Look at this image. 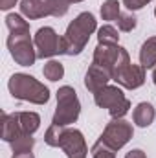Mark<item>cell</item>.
<instances>
[{
	"label": "cell",
	"instance_id": "6da1fadb",
	"mask_svg": "<svg viewBox=\"0 0 156 158\" xmlns=\"http://www.w3.org/2000/svg\"><path fill=\"white\" fill-rule=\"evenodd\" d=\"M97 28V20L90 11H84L77 15L66 28L64 35L61 37V53L63 55H79L84 46L88 44L90 35L96 31Z\"/></svg>",
	"mask_w": 156,
	"mask_h": 158
},
{
	"label": "cell",
	"instance_id": "7a4b0ae2",
	"mask_svg": "<svg viewBox=\"0 0 156 158\" xmlns=\"http://www.w3.org/2000/svg\"><path fill=\"white\" fill-rule=\"evenodd\" d=\"M7 88H9V94L20 101H30L33 105H44L50 101L48 86H44L39 79L28 74H13L9 77Z\"/></svg>",
	"mask_w": 156,
	"mask_h": 158
},
{
	"label": "cell",
	"instance_id": "3957f363",
	"mask_svg": "<svg viewBox=\"0 0 156 158\" xmlns=\"http://www.w3.org/2000/svg\"><path fill=\"white\" fill-rule=\"evenodd\" d=\"M7 50L17 64L20 66H31L37 59L35 42L30 37V28L24 30H13L7 35Z\"/></svg>",
	"mask_w": 156,
	"mask_h": 158
},
{
	"label": "cell",
	"instance_id": "277c9868",
	"mask_svg": "<svg viewBox=\"0 0 156 158\" xmlns=\"http://www.w3.org/2000/svg\"><path fill=\"white\" fill-rule=\"evenodd\" d=\"M79 114H81V103H79L77 92L68 85L61 86L57 90V109H55L51 123L68 127L70 123L77 121Z\"/></svg>",
	"mask_w": 156,
	"mask_h": 158
},
{
	"label": "cell",
	"instance_id": "5b68a950",
	"mask_svg": "<svg viewBox=\"0 0 156 158\" xmlns=\"http://www.w3.org/2000/svg\"><path fill=\"white\" fill-rule=\"evenodd\" d=\"M94 101L97 107L107 109L109 114L112 116V119L123 118L130 110V101L127 99L123 90L119 86H112V85H107L101 90H97L94 94Z\"/></svg>",
	"mask_w": 156,
	"mask_h": 158
},
{
	"label": "cell",
	"instance_id": "8992f818",
	"mask_svg": "<svg viewBox=\"0 0 156 158\" xmlns=\"http://www.w3.org/2000/svg\"><path fill=\"white\" fill-rule=\"evenodd\" d=\"M68 7V0H20V13L30 20L42 17H63Z\"/></svg>",
	"mask_w": 156,
	"mask_h": 158
},
{
	"label": "cell",
	"instance_id": "52a82bcc",
	"mask_svg": "<svg viewBox=\"0 0 156 158\" xmlns=\"http://www.w3.org/2000/svg\"><path fill=\"white\" fill-rule=\"evenodd\" d=\"M92 63L105 68L107 72H110V76H114V72L117 68L130 63V57H129V52L125 48H121L119 44H103V42H99L96 46V50H94Z\"/></svg>",
	"mask_w": 156,
	"mask_h": 158
},
{
	"label": "cell",
	"instance_id": "ba28073f",
	"mask_svg": "<svg viewBox=\"0 0 156 158\" xmlns=\"http://www.w3.org/2000/svg\"><path fill=\"white\" fill-rule=\"evenodd\" d=\"M132 134H134L132 123H129L123 118H117V119H112L110 123H107L99 142L103 145H107L109 149H112V151H119L123 145H127L130 142Z\"/></svg>",
	"mask_w": 156,
	"mask_h": 158
},
{
	"label": "cell",
	"instance_id": "9c48e42d",
	"mask_svg": "<svg viewBox=\"0 0 156 158\" xmlns=\"http://www.w3.org/2000/svg\"><path fill=\"white\" fill-rule=\"evenodd\" d=\"M33 42H35L37 57H40V59H50V57L61 53V37L50 26L39 28V31L35 33Z\"/></svg>",
	"mask_w": 156,
	"mask_h": 158
},
{
	"label": "cell",
	"instance_id": "30bf717a",
	"mask_svg": "<svg viewBox=\"0 0 156 158\" xmlns=\"http://www.w3.org/2000/svg\"><path fill=\"white\" fill-rule=\"evenodd\" d=\"M112 79L116 81L119 86L123 88H140L145 81V68L142 64H134V63H127L121 68H117L114 72Z\"/></svg>",
	"mask_w": 156,
	"mask_h": 158
},
{
	"label": "cell",
	"instance_id": "8fae6325",
	"mask_svg": "<svg viewBox=\"0 0 156 158\" xmlns=\"http://www.w3.org/2000/svg\"><path fill=\"white\" fill-rule=\"evenodd\" d=\"M59 147L64 151V155L68 158H86V153H88L84 136L79 129H68L66 127Z\"/></svg>",
	"mask_w": 156,
	"mask_h": 158
},
{
	"label": "cell",
	"instance_id": "7c38bea8",
	"mask_svg": "<svg viewBox=\"0 0 156 158\" xmlns=\"http://www.w3.org/2000/svg\"><path fill=\"white\" fill-rule=\"evenodd\" d=\"M110 79H112L110 72H107L105 68H101V66H97V64L92 63L90 68L86 70V76H84V86L92 94H96L97 90H101L103 86H107Z\"/></svg>",
	"mask_w": 156,
	"mask_h": 158
},
{
	"label": "cell",
	"instance_id": "4fadbf2b",
	"mask_svg": "<svg viewBox=\"0 0 156 158\" xmlns=\"http://www.w3.org/2000/svg\"><path fill=\"white\" fill-rule=\"evenodd\" d=\"M2 140L4 142H13L17 140L20 134H26L22 132L20 129V121H18V112H13V114H7V112H2Z\"/></svg>",
	"mask_w": 156,
	"mask_h": 158
},
{
	"label": "cell",
	"instance_id": "5bb4252c",
	"mask_svg": "<svg viewBox=\"0 0 156 158\" xmlns=\"http://www.w3.org/2000/svg\"><path fill=\"white\" fill-rule=\"evenodd\" d=\"M156 118V112H154V107L147 101H142L136 105L134 112H132V119L138 127H149Z\"/></svg>",
	"mask_w": 156,
	"mask_h": 158
},
{
	"label": "cell",
	"instance_id": "9a60e30c",
	"mask_svg": "<svg viewBox=\"0 0 156 158\" xmlns=\"http://www.w3.org/2000/svg\"><path fill=\"white\" fill-rule=\"evenodd\" d=\"M140 64L145 70L156 66V35L154 37H149V39L142 44V50H140Z\"/></svg>",
	"mask_w": 156,
	"mask_h": 158
},
{
	"label": "cell",
	"instance_id": "2e32d148",
	"mask_svg": "<svg viewBox=\"0 0 156 158\" xmlns=\"http://www.w3.org/2000/svg\"><path fill=\"white\" fill-rule=\"evenodd\" d=\"M18 121L22 132L26 134H33L40 127V116L37 112H18Z\"/></svg>",
	"mask_w": 156,
	"mask_h": 158
},
{
	"label": "cell",
	"instance_id": "e0dca14e",
	"mask_svg": "<svg viewBox=\"0 0 156 158\" xmlns=\"http://www.w3.org/2000/svg\"><path fill=\"white\" fill-rule=\"evenodd\" d=\"M64 129H66V127H63V125L51 123V125L48 127L46 134H44V142H46L50 147H59V145H61V140H63V134H64Z\"/></svg>",
	"mask_w": 156,
	"mask_h": 158
},
{
	"label": "cell",
	"instance_id": "ac0fdd59",
	"mask_svg": "<svg viewBox=\"0 0 156 158\" xmlns=\"http://www.w3.org/2000/svg\"><path fill=\"white\" fill-rule=\"evenodd\" d=\"M42 74H44V77L50 79V81H59V79H63V76H64V66L59 61L51 59V61H48L44 64Z\"/></svg>",
	"mask_w": 156,
	"mask_h": 158
},
{
	"label": "cell",
	"instance_id": "d6986e66",
	"mask_svg": "<svg viewBox=\"0 0 156 158\" xmlns=\"http://www.w3.org/2000/svg\"><path fill=\"white\" fill-rule=\"evenodd\" d=\"M119 6L121 4L117 0H105L101 4V19L103 20H117V17L121 15Z\"/></svg>",
	"mask_w": 156,
	"mask_h": 158
},
{
	"label": "cell",
	"instance_id": "ffe728a7",
	"mask_svg": "<svg viewBox=\"0 0 156 158\" xmlns=\"http://www.w3.org/2000/svg\"><path fill=\"white\" fill-rule=\"evenodd\" d=\"M31 136H33V134H20L17 140H13V142H11L13 153H28V151H31L33 145H35V140H33Z\"/></svg>",
	"mask_w": 156,
	"mask_h": 158
},
{
	"label": "cell",
	"instance_id": "44dd1931",
	"mask_svg": "<svg viewBox=\"0 0 156 158\" xmlns=\"http://www.w3.org/2000/svg\"><path fill=\"white\" fill-rule=\"evenodd\" d=\"M97 40L103 42V44H117L119 35H117V30L110 24H105L97 30Z\"/></svg>",
	"mask_w": 156,
	"mask_h": 158
},
{
	"label": "cell",
	"instance_id": "7402d4cb",
	"mask_svg": "<svg viewBox=\"0 0 156 158\" xmlns=\"http://www.w3.org/2000/svg\"><path fill=\"white\" fill-rule=\"evenodd\" d=\"M116 22H117V28L121 31H132L136 28V24H138V20H136V17L132 13H121L117 17Z\"/></svg>",
	"mask_w": 156,
	"mask_h": 158
},
{
	"label": "cell",
	"instance_id": "603a6c76",
	"mask_svg": "<svg viewBox=\"0 0 156 158\" xmlns=\"http://www.w3.org/2000/svg\"><path fill=\"white\" fill-rule=\"evenodd\" d=\"M92 158H116V156H114L112 149H109L107 145H103L101 142H97L92 147Z\"/></svg>",
	"mask_w": 156,
	"mask_h": 158
},
{
	"label": "cell",
	"instance_id": "cb8c5ba5",
	"mask_svg": "<svg viewBox=\"0 0 156 158\" xmlns=\"http://www.w3.org/2000/svg\"><path fill=\"white\" fill-rule=\"evenodd\" d=\"M151 0H123V6L129 9V11H136V9H142L143 6H147Z\"/></svg>",
	"mask_w": 156,
	"mask_h": 158
},
{
	"label": "cell",
	"instance_id": "d4e9b609",
	"mask_svg": "<svg viewBox=\"0 0 156 158\" xmlns=\"http://www.w3.org/2000/svg\"><path fill=\"white\" fill-rule=\"evenodd\" d=\"M17 4H18V0H0V9L7 11V9H11V7H15Z\"/></svg>",
	"mask_w": 156,
	"mask_h": 158
},
{
	"label": "cell",
	"instance_id": "484cf974",
	"mask_svg": "<svg viewBox=\"0 0 156 158\" xmlns=\"http://www.w3.org/2000/svg\"><path fill=\"white\" fill-rule=\"evenodd\" d=\"M125 158H147V155L142 151V149H132V151H129Z\"/></svg>",
	"mask_w": 156,
	"mask_h": 158
},
{
	"label": "cell",
	"instance_id": "4316f807",
	"mask_svg": "<svg viewBox=\"0 0 156 158\" xmlns=\"http://www.w3.org/2000/svg\"><path fill=\"white\" fill-rule=\"evenodd\" d=\"M11 158H35V156H33L31 151H28V153H13Z\"/></svg>",
	"mask_w": 156,
	"mask_h": 158
},
{
	"label": "cell",
	"instance_id": "83f0119b",
	"mask_svg": "<svg viewBox=\"0 0 156 158\" xmlns=\"http://www.w3.org/2000/svg\"><path fill=\"white\" fill-rule=\"evenodd\" d=\"M153 83L156 85V66H154V70H153Z\"/></svg>",
	"mask_w": 156,
	"mask_h": 158
},
{
	"label": "cell",
	"instance_id": "f1b7e54d",
	"mask_svg": "<svg viewBox=\"0 0 156 158\" xmlns=\"http://www.w3.org/2000/svg\"><path fill=\"white\" fill-rule=\"evenodd\" d=\"M70 4H77V2H83V0H68Z\"/></svg>",
	"mask_w": 156,
	"mask_h": 158
},
{
	"label": "cell",
	"instance_id": "f546056e",
	"mask_svg": "<svg viewBox=\"0 0 156 158\" xmlns=\"http://www.w3.org/2000/svg\"><path fill=\"white\" fill-rule=\"evenodd\" d=\"M154 17H156V7H154Z\"/></svg>",
	"mask_w": 156,
	"mask_h": 158
}]
</instances>
